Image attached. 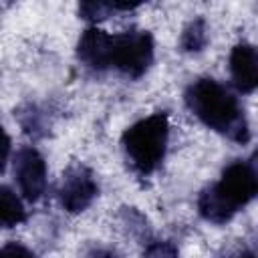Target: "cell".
I'll return each instance as SVG.
<instances>
[{"instance_id":"6da1fadb","label":"cell","mask_w":258,"mask_h":258,"mask_svg":"<svg viewBox=\"0 0 258 258\" xmlns=\"http://www.w3.org/2000/svg\"><path fill=\"white\" fill-rule=\"evenodd\" d=\"M185 105L210 129L220 131L236 143H248L250 129L238 99L214 79H198L185 91Z\"/></svg>"},{"instance_id":"7a4b0ae2","label":"cell","mask_w":258,"mask_h":258,"mask_svg":"<svg viewBox=\"0 0 258 258\" xmlns=\"http://www.w3.org/2000/svg\"><path fill=\"white\" fill-rule=\"evenodd\" d=\"M169 139V119L165 113H153L133 123L121 137L125 155L133 169L151 173L163 159Z\"/></svg>"},{"instance_id":"3957f363","label":"cell","mask_w":258,"mask_h":258,"mask_svg":"<svg viewBox=\"0 0 258 258\" xmlns=\"http://www.w3.org/2000/svg\"><path fill=\"white\" fill-rule=\"evenodd\" d=\"M151 60L153 36L147 30H127L113 34L109 67H115L129 79H139L149 69Z\"/></svg>"},{"instance_id":"277c9868","label":"cell","mask_w":258,"mask_h":258,"mask_svg":"<svg viewBox=\"0 0 258 258\" xmlns=\"http://www.w3.org/2000/svg\"><path fill=\"white\" fill-rule=\"evenodd\" d=\"M99 187L93 173L85 165H71L60 179L58 200L62 208L71 214H79L91 206Z\"/></svg>"},{"instance_id":"5b68a950","label":"cell","mask_w":258,"mask_h":258,"mask_svg":"<svg viewBox=\"0 0 258 258\" xmlns=\"http://www.w3.org/2000/svg\"><path fill=\"white\" fill-rule=\"evenodd\" d=\"M216 187L236 210H240L250 200H254L258 191V177L248 161H234L222 171V177L220 181H216Z\"/></svg>"},{"instance_id":"8992f818","label":"cell","mask_w":258,"mask_h":258,"mask_svg":"<svg viewBox=\"0 0 258 258\" xmlns=\"http://www.w3.org/2000/svg\"><path fill=\"white\" fill-rule=\"evenodd\" d=\"M14 175L22 196L38 202L46 189V163L34 147H22L14 157Z\"/></svg>"},{"instance_id":"52a82bcc","label":"cell","mask_w":258,"mask_h":258,"mask_svg":"<svg viewBox=\"0 0 258 258\" xmlns=\"http://www.w3.org/2000/svg\"><path fill=\"white\" fill-rule=\"evenodd\" d=\"M230 75L238 91L252 93L258 85V54L248 42H240L230 52Z\"/></svg>"},{"instance_id":"ba28073f","label":"cell","mask_w":258,"mask_h":258,"mask_svg":"<svg viewBox=\"0 0 258 258\" xmlns=\"http://www.w3.org/2000/svg\"><path fill=\"white\" fill-rule=\"evenodd\" d=\"M111 40H113V34H109V32H105V30H101L97 26H91L79 38L77 54L91 69H99V71L109 69Z\"/></svg>"},{"instance_id":"9c48e42d","label":"cell","mask_w":258,"mask_h":258,"mask_svg":"<svg viewBox=\"0 0 258 258\" xmlns=\"http://www.w3.org/2000/svg\"><path fill=\"white\" fill-rule=\"evenodd\" d=\"M198 212L204 220H208L212 224H226L228 220H232V216L238 210L218 191L216 183H212L206 189H202V194L198 198Z\"/></svg>"},{"instance_id":"30bf717a","label":"cell","mask_w":258,"mask_h":258,"mask_svg":"<svg viewBox=\"0 0 258 258\" xmlns=\"http://www.w3.org/2000/svg\"><path fill=\"white\" fill-rule=\"evenodd\" d=\"M26 218V210L22 200L10 185H0V228H14L22 224Z\"/></svg>"},{"instance_id":"8fae6325","label":"cell","mask_w":258,"mask_h":258,"mask_svg":"<svg viewBox=\"0 0 258 258\" xmlns=\"http://www.w3.org/2000/svg\"><path fill=\"white\" fill-rule=\"evenodd\" d=\"M179 44L185 52H198L208 44V26L204 18H194L181 32Z\"/></svg>"},{"instance_id":"7c38bea8","label":"cell","mask_w":258,"mask_h":258,"mask_svg":"<svg viewBox=\"0 0 258 258\" xmlns=\"http://www.w3.org/2000/svg\"><path fill=\"white\" fill-rule=\"evenodd\" d=\"M113 10H115L113 4H109V2H83V4L79 6V14H81V18L91 20V22L105 20L107 16H111Z\"/></svg>"},{"instance_id":"4fadbf2b","label":"cell","mask_w":258,"mask_h":258,"mask_svg":"<svg viewBox=\"0 0 258 258\" xmlns=\"http://www.w3.org/2000/svg\"><path fill=\"white\" fill-rule=\"evenodd\" d=\"M143 258H179V252L171 242H151L145 248Z\"/></svg>"},{"instance_id":"5bb4252c","label":"cell","mask_w":258,"mask_h":258,"mask_svg":"<svg viewBox=\"0 0 258 258\" xmlns=\"http://www.w3.org/2000/svg\"><path fill=\"white\" fill-rule=\"evenodd\" d=\"M0 258H34V254L18 242H8L0 248Z\"/></svg>"},{"instance_id":"9a60e30c","label":"cell","mask_w":258,"mask_h":258,"mask_svg":"<svg viewBox=\"0 0 258 258\" xmlns=\"http://www.w3.org/2000/svg\"><path fill=\"white\" fill-rule=\"evenodd\" d=\"M8 157H10V137L4 131V127L0 125V173L6 169Z\"/></svg>"},{"instance_id":"2e32d148","label":"cell","mask_w":258,"mask_h":258,"mask_svg":"<svg viewBox=\"0 0 258 258\" xmlns=\"http://www.w3.org/2000/svg\"><path fill=\"white\" fill-rule=\"evenodd\" d=\"M87 258H117V254L113 250H107V248H95L87 254Z\"/></svg>"},{"instance_id":"e0dca14e","label":"cell","mask_w":258,"mask_h":258,"mask_svg":"<svg viewBox=\"0 0 258 258\" xmlns=\"http://www.w3.org/2000/svg\"><path fill=\"white\" fill-rule=\"evenodd\" d=\"M238 258H254L252 254H244V256H238Z\"/></svg>"}]
</instances>
